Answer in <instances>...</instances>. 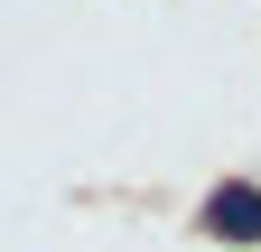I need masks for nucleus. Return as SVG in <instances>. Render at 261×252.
Returning <instances> with one entry per match:
<instances>
[{"mask_svg":"<svg viewBox=\"0 0 261 252\" xmlns=\"http://www.w3.org/2000/svg\"><path fill=\"white\" fill-rule=\"evenodd\" d=\"M205 234L215 243H261V187H215L205 196Z\"/></svg>","mask_w":261,"mask_h":252,"instance_id":"nucleus-1","label":"nucleus"}]
</instances>
